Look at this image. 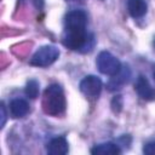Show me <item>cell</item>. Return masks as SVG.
<instances>
[{
  "mask_svg": "<svg viewBox=\"0 0 155 155\" xmlns=\"http://www.w3.org/2000/svg\"><path fill=\"white\" fill-rule=\"evenodd\" d=\"M65 97L63 88L58 84H52L50 85L42 97V109L47 115L51 116H57L62 114L65 109Z\"/></svg>",
  "mask_w": 155,
  "mask_h": 155,
  "instance_id": "6da1fadb",
  "label": "cell"
},
{
  "mask_svg": "<svg viewBox=\"0 0 155 155\" xmlns=\"http://www.w3.org/2000/svg\"><path fill=\"white\" fill-rule=\"evenodd\" d=\"M59 57V50L56 46L46 45L40 47L30 59V64L35 67H48Z\"/></svg>",
  "mask_w": 155,
  "mask_h": 155,
  "instance_id": "7a4b0ae2",
  "label": "cell"
},
{
  "mask_svg": "<svg viewBox=\"0 0 155 155\" xmlns=\"http://www.w3.org/2000/svg\"><path fill=\"white\" fill-rule=\"evenodd\" d=\"M87 15L82 10H73L68 12L64 19L65 33H84L86 31Z\"/></svg>",
  "mask_w": 155,
  "mask_h": 155,
  "instance_id": "3957f363",
  "label": "cell"
},
{
  "mask_svg": "<svg viewBox=\"0 0 155 155\" xmlns=\"http://www.w3.org/2000/svg\"><path fill=\"white\" fill-rule=\"evenodd\" d=\"M96 64H97V68L98 70L104 74V75H110V76H114L115 74H117L121 69V63L120 61L114 56L111 54L110 52L108 51H102L98 57H97V61H96Z\"/></svg>",
  "mask_w": 155,
  "mask_h": 155,
  "instance_id": "277c9868",
  "label": "cell"
},
{
  "mask_svg": "<svg viewBox=\"0 0 155 155\" xmlns=\"http://www.w3.org/2000/svg\"><path fill=\"white\" fill-rule=\"evenodd\" d=\"M102 87V80L94 75H87L80 82V90L87 97H98Z\"/></svg>",
  "mask_w": 155,
  "mask_h": 155,
  "instance_id": "5b68a950",
  "label": "cell"
},
{
  "mask_svg": "<svg viewBox=\"0 0 155 155\" xmlns=\"http://www.w3.org/2000/svg\"><path fill=\"white\" fill-rule=\"evenodd\" d=\"M134 90L138 93V96L144 101H154L155 99V88L151 87L148 79L143 75H140L137 79V81L134 84Z\"/></svg>",
  "mask_w": 155,
  "mask_h": 155,
  "instance_id": "8992f818",
  "label": "cell"
},
{
  "mask_svg": "<svg viewBox=\"0 0 155 155\" xmlns=\"http://www.w3.org/2000/svg\"><path fill=\"white\" fill-rule=\"evenodd\" d=\"M29 111V104L25 99L22 98H15L10 102V114L13 119L23 117Z\"/></svg>",
  "mask_w": 155,
  "mask_h": 155,
  "instance_id": "52a82bcc",
  "label": "cell"
},
{
  "mask_svg": "<svg viewBox=\"0 0 155 155\" xmlns=\"http://www.w3.org/2000/svg\"><path fill=\"white\" fill-rule=\"evenodd\" d=\"M68 150L69 145L64 137H56L47 144V153L50 155H65Z\"/></svg>",
  "mask_w": 155,
  "mask_h": 155,
  "instance_id": "ba28073f",
  "label": "cell"
},
{
  "mask_svg": "<svg viewBox=\"0 0 155 155\" xmlns=\"http://www.w3.org/2000/svg\"><path fill=\"white\" fill-rule=\"evenodd\" d=\"M127 10L133 18H139L147 13L148 6H147L145 0H128Z\"/></svg>",
  "mask_w": 155,
  "mask_h": 155,
  "instance_id": "9c48e42d",
  "label": "cell"
},
{
  "mask_svg": "<svg viewBox=\"0 0 155 155\" xmlns=\"http://www.w3.org/2000/svg\"><path fill=\"white\" fill-rule=\"evenodd\" d=\"M92 154H97V155H117L121 153V149L119 148L117 144L114 143H102V144H97L91 149Z\"/></svg>",
  "mask_w": 155,
  "mask_h": 155,
  "instance_id": "30bf717a",
  "label": "cell"
},
{
  "mask_svg": "<svg viewBox=\"0 0 155 155\" xmlns=\"http://www.w3.org/2000/svg\"><path fill=\"white\" fill-rule=\"evenodd\" d=\"M115 78H113L109 82H108V87L109 90L114 91V90H117V88H121V86L128 81V78H130V70L128 68H124V69H120V71L117 74L114 75Z\"/></svg>",
  "mask_w": 155,
  "mask_h": 155,
  "instance_id": "8fae6325",
  "label": "cell"
},
{
  "mask_svg": "<svg viewBox=\"0 0 155 155\" xmlns=\"http://www.w3.org/2000/svg\"><path fill=\"white\" fill-rule=\"evenodd\" d=\"M24 91H25V94L29 98H31V99L36 98L39 96V82L36 80H29L27 82V86H25Z\"/></svg>",
  "mask_w": 155,
  "mask_h": 155,
  "instance_id": "7c38bea8",
  "label": "cell"
},
{
  "mask_svg": "<svg viewBox=\"0 0 155 155\" xmlns=\"http://www.w3.org/2000/svg\"><path fill=\"white\" fill-rule=\"evenodd\" d=\"M143 153L147 155H155V142L147 143L143 147Z\"/></svg>",
  "mask_w": 155,
  "mask_h": 155,
  "instance_id": "4fadbf2b",
  "label": "cell"
},
{
  "mask_svg": "<svg viewBox=\"0 0 155 155\" xmlns=\"http://www.w3.org/2000/svg\"><path fill=\"white\" fill-rule=\"evenodd\" d=\"M0 110H1V127L5 126V122H6V110H5V105L4 103H1V107H0Z\"/></svg>",
  "mask_w": 155,
  "mask_h": 155,
  "instance_id": "5bb4252c",
  "label": "cell"
},
{
  "mask_svg": "<svg viewBox=\"0 0 155 155\" xmlns=\"http://www.w3.org/2000/svg\"><path fill=\"white\" fill-rule=\"evenodd\" d=\"M154 46H155V41H154Z\"/></svg>",
  "mask_w": 155,
  "mask_h": 155,
  "instance_id": "9a60e30c",
  "label": "cell"
},
{
  "mask_svg": "<svg viewBox=\"0 0 155 155\" xmlns=\"http://www.w3.org/2000/svg\"><path fill=\"white\" fill-rule=\"evenodd\" d=\"M154 78H155V73H154Z\"/></svg>",
  "mask_w": 155,
  "mask_h": 155,
  "instance_id": "2e32d148",
  "label": "cell"
}]
</instances>
